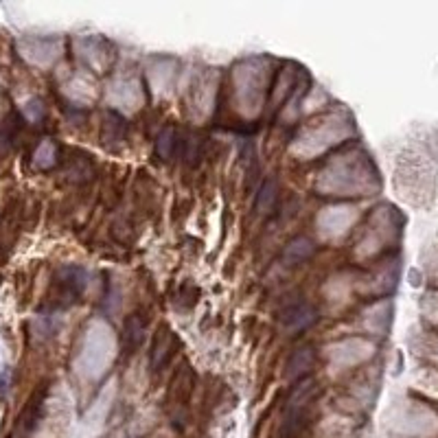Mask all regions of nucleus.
<instances>
[{"instance_id":"nucleus-4","label":"nucleus","mask_w":438,"mask_h":438,"mask_svg":"<svg viewBox=\"0 0 438 438\" xmlns=\"http://www.w3.org/2000/svg\"><path fill=\"white\" fill-rule=\"evenodd\" d=\"M313 362H316V353L311 347H301L296 349L289 359H287V366H285V377L294 384L307 379V375L311 373L313 368Z\"/></svg>"},{"instance_id":"nucleus-8","label":"nucleus","mask_w":438,"mask_h":438,"mask_svg":"<svg viewBox=\"0 0 438 438\" xmlns=\"http://www.w3.org/2000/svg\"><path fill=\"white\" fill-rule=\"evenodd\" d=\"M276 200H279V184L276 180H265L261 184V189L257 193V200H255V211L257 213H270L274 209Z\"/></svg>"},{"instance_id":"nucleus-2","label":"nucleus","mask_w":438,"mask_h":438,"mask_svg":"<svg viewBox=\"0 0 438 438\" xmlns=\"http://www.w3.org/2000/svg\"><path fill=\"white\" fill-rule=\"evenodd\" d=\"M57 285V305H71L81 296L86 287V272L77 265H64L55 274Z\"/></svg>"},{"instance_id":"nucleus-6","label":"nucleus","mask_w":438,"mask_h":438,"mask_svg":"<svg viewBox=\"0 0 438 438\" xmlns=\"http://www.w3.org/2000/svg\"><path fill=\"white\" fill-rule=\"evenodd\" d=\"M316 252V246L311 239L307 237H296L294 241H289L285 246V252H283V261L285 265H301L305 263L311 255Z\"/></svg>"},{"instance_id":"nucleus-7","label":"nucleus","mask_w":438,"mask_h":438,"mask_svg":"<svg viewBox=\"0 0 438 438\" xmlns=\"http://www.w3.org/2000/svg\"><path fill=\"white\" fill-rule=\"evenodd\" d=\"M143 333H145V322L143 318L134 313L125 320V335H123V351L132 355L138 347L143 344Z\"/></svg>"},{"instance_id":"nucleus-3","label":"nucleus","mask_w":438,"mask_h":438,"mask_svg":"<svg viewBox=\"0 0 438 438\" xmlns=\"http://www.w3.org/2000/svg\"><path fill=\"white\" fill-rule=\"evenodd\" d=\"M316 320H318V311L305 301L289 303L281 313V325L287 331H303V329L311 327Z\"/></svg>"},{"instance_id":"nucleus-9","label":"nucleus","mask_w":438,"mask_h":438,"mask_svg":"<svg viewBox=\"0 0 438 438\" xmlns=\"http://www.w3.org/2000/svg\"><path fill=\"white\" fill-rule=\"evenodd\" d=\"M178 147V134H175V127L173 125H167L163 132L158 134V141H156V154L163 158V160H169L173 156Z\"/></svg>"},{"instance_id":"nucleus-5","label":"nucleus","mask_w":438,"mask_h":438,"mask_svg":"<svg viewBox=\"0 0 438 438\" xmlns=\"http://www.w3.org/2000/svg\"><path fill=\"white\" fill-rule=\"evenodd\" d=\"M158 338H160V342H163V347L154 340V344H151V368L154 371H160V368H163L175 353V338L167 327L158 329Z\"/></svg>"},{"instance_id":"nucleus-1","label":"nucleus","mask_w":438,"mask_h":438,"mask_svg":"<svg viewBox=\"0 0 438 438\" xmlns=\"http://www.w3.org/2000/svg\"><path fill=\"white\" fill-rule=\"evenodd\" d=\"M318 393V388L311 379L298 381L292 390V395L285 403V414H283V438H294L301 432L303 425V414L309 408Z\"/></svg>"},{"instance_id":"nucleus-10","label":"nucleus","mask_w":438,"mask_h":438,"mask_svg":"<svg viewBox=\"0 0 438 438\" xmlns=\"http://www.w3.org/2000/svg\"><path fill=\"white\" fill-rule=\"evenodd\" d=\"M5 390H7V381H5L3 377H0V397L5 395Z\"/></svg>"}]
</instances>
